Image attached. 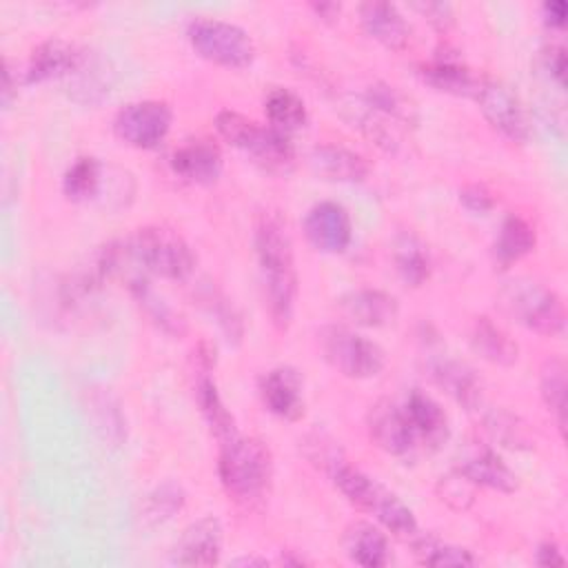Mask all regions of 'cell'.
Wrapping results in <instances>:
<instances>
[{
	"label": "cell",
	"instance_id": "23",
	"mask_svg": "<svg viewBox=\"0 0 568 568\" xmlns=\"http://www.w3.org/2000/svg\"><path fill=\"white\" fill-rule=\"evenodd\" d=\"M535 246H537V235L530 222L517 213H508L501 220L497 237L493 242L495 264L506 271L519 260H524L528 253H532Z\"/></svg>",
	"mask_w": 568,
	"mask_h": 568
},
{
	"label": "cell",
	"instance_id": "44",
	"mask_svg": "<svg viewBox=\"0 0 568 568\" xmlns=\"http://www.w3.org/2000/svg\"><path fill=\"white\" fill-rule=\"evenodd\" d=\"M237 564H248V566L251 564H260V566H266V559H248L246 557V559H237Z\"/></svg>",
	"mask_w": 568,
	"mask_h": 568
},
{
	"label": "cell",
	"instance_id": "29",
	"mask_svg": "<svg viewBox=\"0 0 568 568\" xmlns=\"http://www.w3.org/2000/svg\"><path fill=\"white\" fill-rule=\"evenodd\" d=\"M126 284H129L131 293L135 295V300L144 306V311L149 313V317H151L164 333L175 335V337H180V335L186 333V322H184V317H182L169 302H164V300L151 288V284L146 282V277H144L142 273L131 275V277L126 280Z\"/></svg>",
	"mask_w": 568,
	"mask_h": 568
},
{
	"label": "cell",
	"instance_id": "40",
	"mask_svg": "<svg viewBox=\"0 0 568 568\" xmlns=\"http://www.w3.org/2000/svg\"><path fill=\"white\" fill-rule=\"evenodd\" d=\"M566 13H568V7L564 0H550V2H544V7H541V16L548 27H557V29L564 27Z\"/></svg>",
	"mask_w": 568,
	"mask_h": 568
},
{
	"label": "cell",
	"instance_id": "42",
	"mask_svg": "<svg viewBox=\"0 0 568 568\" xmlns=\"http://www.w3.org/2000/svg\"><path fill=\"white\" fill-rule=\"evenodd\" d=\"M16 89H18V82H13L9 62H4V71H2V102H4V106H9V102H11Z\"/></svg>",
	"mask_w": 568,
	"mask_h": 568
},
{
	"label": "cell",
	"instance_id": "16",
	"mask_svg": "<svg viewBox=\"0 0 568 568\" xmlns=\"http://www.w3.org/2000/svg\"><path fill=\"white\" fill-rule=\"evenodd\" d=\"M84 64V53L62 38H49L40 42L27 62L24 82L38 84L75 73Z\"/></svg>",
	"mask_w": 568,
	"mask_h": 568
},
{
	"label": "cell",
	"instance_id": "3",
	"mask_svg": "<svg viewBox=\"0 0 568 568\" xmlns=\"http://www.w3.org/2000/svg\"><path fill=\"white\" fill-rule=\"evenodd\" d=\"M499 306L517 324L539 335H559L566 326V308L561 297L528 277H515L506 282L497 293Z\"/></svg>",
	"mask_w": 568,
	"mask_h": 568
},
{
	"label": "cell",
	"instance_id": "27",
	"mask_svg": "<svg viewBox=\"0 0 568 568\" xmlns=\"http://www.w3.org/2000/svg\"><path fill=\"white\" fill-rule=\"evenodd\" d=\"M195 399H197V406H200V413H202L206 426L211 428V433L215 435V439L220 444H224V442H229L237 435L235 417L231 415V410L222 402V395L217 393L215 379L204 368H200V375H197V382H195Z\"/></svg>",
	"mask_w": 568,
	"mask_h": 568
},
{
	"label": "cell",
	"instance_id": "33",
	"mask_svg": "<svg viewBox=\"0 0 568 568\" xmlns=\"http://www.w3.org/2000/svg\"><path fill=\"white\" fill-rule=\"evenodd\" d=\"M413 552L417 557L419 564L424 566H475L477 559L473 557L470 550L462 548V546H453L448 541H442L437 537L430 535H422V537H413Z\"/></svg>",
	"mask_w": 568,
	"mask_h": 568
},
{
	"label": "cell",
	"instance_id": "21",
	"mask_svg": "<svg viewBox=\"0 0 568 568\" xmlns=\"http://www.w3.org/2000/svg\"><path fill=\"white\" fill-rule=\"evenodd\" d=\"M308 164L315 175L328 182H362L368 175V162L339 144H317L311 149Z\"/></svg>",
	"mask_w": 568,
	"mask_h": 568
},
{
	"label": "cell",
	"instance_id": "37",
	"mask_svg": "<svg viewBox=\"0 0 568 568\" xmlns=\"http://www.w3.org/2000/svg\"><path fill=\"white\" fill-rule=\"evenodd\" d=\"M459 202L466 211L475 215H486L495 209V195L493 191L481 182H470L459 189Z\"/></svg>",
	"mask_w": 568,
	"mask_h": 568
},
{
	"label": "cell",
	"instance_id": "14",
	"mask_svg": "<svg viewBox=\"0 0 568 568\" xmlns=\"http://www.w3.org/2000/svg\"><path fill=\"white\" fill-rule=\"evenodd\" d=\"M222 555V524L217 517H200L180 535L171 561L178 566H215Z\"/></svg>",
	"mask_w": 568,
	"mask_h": 568
},
{
	"label": "cell",
	"instance_id": "13",
	"mask_svg": "<svg viewBox=\"0 0 568 568\" xmlns=\"http://www.w3.org/2000/svg\"><path fill=\"white\" fill-rule=\"evenodd\" d=\"M264 406L280 419L295 422L304 415V382L293 366H275L260 379Z\"/></svg>",
	"mask_w": 568,
	"mask_h": 568
},
{
	"label": "cell",
	"instance_id": "11",
	"mask_svg": "<svg viewBox=\"0 0 568 568\" xmlns=\"http://www.w3.org/2000/svg\"><path fill=\"white\" fill-rule=\"evenodd\" d=\"M306 240L322 253H342L353 237L351 215L337 202H317L304 217Z\"/></svg>",
	"mask_w": 568,
	"mask_h": 568
},
{
	"label": "cell",
	"instance_id": "34",
	"mask_svg": "<svg viewBox=\"0 0 568 568\" xmlns=\"http://www.w3.org/2000/svg\"><path fill=\"white\" fill-rule=\"evenodd\" d=\"M186 501V493L175 481H164L155 486L142 501V519L149 526H158L169 521L178 510H182Z\"/></svg>",
	"mask_w": 568,
	"mask_h": 568
},
{
	"label": "cell",
	"instance_id": "8",
	"mask_svg": "<svg viewBox=\"0 0 568 568\" xmlns=\"http://www.w3.org/2000/svg\"><path fill=\"white\" fill-rule=\"evenodd\" d=\"M479 111L488 120V124L501 133L506 140L524 144L530 138V122L528 113L519 100V95L495 78H484L475 93Z\"/></svg>",
	"mask_w": 568,
	"mask_h": 568
},
{
	"label": "cell",
	"instance_id": "6",
	"mask_svg": "<svg viewBox=\"0 0 568 568\" xmlns=\"http://www.w3.org/2000/svg\"><path fill=\"white\" fill-rule=\"evenodd\" d=\"M317 342L324 359L344 377L368 379L379 375L386 366L384 348L377 342L346 326H337V324L324 326L317 333Z\"/></svg>",
	"mask_w": 568,
	"mask_h": 568
},
{
	"label": "cell",
	"instance_id": "25",
	"mask_svg": "<svg viewBox=\"0 0 568 568\" xmlns=\"http://www.w3.org/2000/svg\"><path fill=\"white\" fill-rule=\"evenodd\" d=\"M468 342H470V348L481 359H486L495 366H510L519 357L517 342L486 315H479L473 320Z\"/></svg>",
	"mask_w": 568,
	"mask_h": 568
},
{
	"label": "cell",
	"instance_id": "26",
	"mask_svg": "<svg viewBox=\"0 0 568 568\" xmlns=\"http://www.w3.org/2000/svg\"><path fill=\"white\" fill-rule=\"evenodd\" d=\"M362 510L373 513L377 517V521L395 537L413 539L417 535V519H415L413 510L395 493L386 490L379 481H375Z\"/></svg>",
	"mask_w": 568,
	"mask_h": 568
},
{
	"label": "cell",
	"instance_id": "39",
	"mask_svg": "<svg viewBox=\"0 0 568 568\" xmlns=\"http://www.w3.org/2000/svg\"><path fill=\"white\" fill-rule=\"evenodd\" d=\"M535 561L539 566H564L566 564V557L561 552V548L555 544V541H544L539 544L537 552H535Z\"/></svg>",
	"mask_w": 568,
	"mask_h": 568
},
{
	"label": "cell",
	"instance_id": "18",
	"mask_svg": "<svg viewBox=\"0 0 568 568\" xmlns=\"http://www.w3.org/2000/svg\"><path fill=\"white\" fill-rule=\"evenodd\" d=\"M171 169L191 184H213L222 173V151L211 140H193L171 155Z\"/></svg>",
	"mask_w": 568,
	"mask_h": 568
},
{
	"label": "cell",
	"instance_id": "17",
	"mask_svg": "<svg viewBox=\"0 0 568 568\" xmlns=\"http://www.w3.org/2000/svg\"><path fill=\"white\" fill-rule=\"evenodd\" d=\"M339 308L344 315L366 328H382L395 324L399 315V304L395 295L379 288H355L339 297Z\"/></svg>",
	"mask_w": 568,
	"mask_h": 568
},
{
	"label": "cell",
	"instance_id": "19",
	"mask_svg": "<svg viewBox=\"0 0 568 568\" xmlns=\"http://www.w3.org/2000/svg\"><path fill=\"white\" fill-rule=\"evenodd\" d=\"M359 20L364 31L386 49L402 51L410 42V24L402 16V11L390 2L359 4Z\"/></svg>",
	"mask_w": 568,
	"mask_h": 568
},
{
	"label": "cell",
	"instance_id": "30",
	"mask_svg": "<svg viewBox=\"0 0 568 568\" xmlns=\"http://www.w3.org/2000/svg\"><path fill=\"white\" fill-rule=\"evenodd\" d=\"M264 113H266L271 126H275L282 133L297 131L308 120L304 100L295 91L284 89V87H273L264 95Z\"/></svg>",
	"mask_w": 568,
	"mask_h": 568
},
{
	"label": "cell",
	"instance_id": "24",
	"mask_svg": "<svg viewBox=\"0 0 568 568\" xmlns=\"http://www.w3.org/2000/svg\"><path fill=\"white\" fill-rule=\"evenodd\" d=\"M342 548L351 561L366 568H382L390 559L386 535L368 521L351 524L344 530Z\"/></svg>",
	"mask_w": 568,
	"mask_h": 568
},
{
	"label": "cell",
	"instance_id": "5",
	"mask_svg": "<svg viewBox=\"0 0 568 568\" xmlns=\"http://www.w3.org/2000/svg\"><path fill=\"white\" fill-rule=\"evenodd\" d=\"M133 262L142 273L182 282L195 268V255L186 240L169 226H142L126 240Z\"/></svg>",
	"mask_w": 568,
	"mask_h": 568
},
{
	"label": "cell",
	"instance_id": "32",
	"mask_svg": "<svg viewBox=\"0 0 568 568\" xmlns=\"http://www.w3.org/2000/svg\"><path fill=\"white\" fill-rule=\"evenodd\" d=\"M539 393L546 408L555 415L559 430L566 424V362L557 355L548 357L539 368Z\"/></svg>",
	"mask_w": 568,
	"mask_h": 568
},
{
	"label": "cell",
	"instance_id": "15",
	"mask_svg": "<svg viewBox=\"0 0 568 568\" xmlns=\"http://www.w3.org/2000/svg\"><path fill=\"white\" fill-rule=\"evenodd\" d=\"M428 375L462 408L477 410L481 406V379L466 362H459L455 357H435L428 362Z\"/></svg>",
	"mask_w": 568,
	"mask_h": 568
},
{
	"label": "cell",
	"instance_id": "31",
	"mask_svg": "<svg viewBox=\"0 0 568 568\" xmlns=\"http://www.w3.org/2000/svg\"><path fill=\"white\" fill-rule=\"evenodd\" d=\"M102 184V164L93 155L78 158L62 178V191L71 202H89Z\"/></svg>",
	"mask_w": 568,
	"mask_h": 568
},
{
	"label": "cell",
	"instance_id": "22",
	"mask_svg": "<svg viewBox=\"0 0 568 568\" xmlns=\"http://www.w3.org/2000/svg\"><path fill=\"white\" fill-rule=\"evenodd\" d=\"M419 75L433 89L450 95H464V98H475L481 82V75H475L473 69H468L455 58H442V55L419 64Z\"/></svg>",
	"mask_w": 568,
	"mask_h": 568
},
{
	"label": "cell",
	"instance_id": "41",
	"mask_svg": "<svg viewBox=\"0 0 568 568\" xmlns=\"http://www.w3.org/2000/svg\"><path fill=\"white\" fill-rule=\"evenodd\" d=\"M546 67L550 69L552 78L564 84V78H566V51L564 47H550L546 51Z\"/></svg>",
	"mask_w": 568,
	"mask_h": 568
},
{
	"label": "cell",
	"instance_id": "9",
	"mask_svg": "<svg viewBox=\"0 0 568 568\" xmlns=\"http://www.w3.org/2000/svg\"><path fill=\"white\" fill-rule=\"evenodd\" d=\"M173 111L162 100H138L113 118L115 135L133 149H155L169 133Z\"/></svg>",
	"mask_w": 568,
	"mask_h": 568
},
{
	"label": "cell",
	"instance_id": "4",
	"mask_svg": "<svg viewBox=\"0 0 568 568\" xmlns=\"http://www.w3.org/2000/svg\"><path fill=\"white\" fill-rule=\"evenodd\" d=\"M215 129L231 146L248 153L268 171H286L293 164V142L275 126H262L233 109H222L215 115Z\"/></svg>",
	"mask_w": 568,
	"mask_h": 568
},
{
	"label": "cell",
	"instance_id": "28",
	"mask_svg": "<svg viewBox=\"0 0 568 568\" xmlns=\"http://www.w3.org/2000/svg\"><path fill=\"white\" fill-rule=\"evenodd\" d=\"M393 264L397 275L408 284V286H422L430 277V255L424 242L410 233L402 231L393 240Z\"/></svg>",
	"mask_w": 568,
	"mask_h": 568
},
{
	"label": "cell",
	"instance_id": "35",
	"mask_svg": "<svg viewBox=\"0 0 568 568\" xmlns=\"http://www.w3.org/2000/svg\"><path fill=\"white\" fill-rule=\"evenodd\" d=\"M200 300H202V306L206 308V313L215 320V324L224 333L226 342L237 346L244 337V324H242V317H240L237 308L229 302V297H224L217 288L206 286L200 293Z\"/></svg>",
	"mask_w": 568,
	"mask_h": 568
},
{
	"label": "cell",
	"instance_id": "12",
	"mask_svg": "<svg viewBox=\"0 0 568 568\" xmlns=\"http://www.w3.org/2000/svg\"><path fill=\"white\" fill-rule=\"evenodd\" d=\"M368 435L377 448L388 455H406L415 446V430L404 406L390 399H377L368 410Z\"/></svg>",
	"mask_w": 568,
	"mask_h": 568
},
{
	"label": "cell",
	"instance_id": "38",
	"mask_svg": "<svg viewBox=\"0 0 568 568\" xmlns=\"http://www.w3.org/2000/svg\"><path fill=\"white\" fill-rule=\"evenodd\" d=\"M413 9L426 16L428 22L435 24L437 29H446L453 22V7L446 2H415Z\"/></svg>",
	"mask_w": 568,
	"mask_h": 568
},
{
	"label": "cell",
	"instance_id": "1",
	"mask_svg": "<svg viewBox=\"0 0 568 568\" xmlns=\"http://www.w3.org/2000/svg\"><path fill=\"white\" fill-rule=\"evenodd\" d=\"M253 242L271 322L280 331H286L297 297L295 255L286 222L277 213H262L255 224Z\"/></svg>",
	"mask_w": 568,
	"mask_h": 568
},
{
	"label": "cell",
	"instance_id": "20",
	"mask_svg": "<svg viewBox=\"0 0 568 568\" xmlns=\"http://www.w3.org/2000/svg\"><path fill=\"white\" fill-rule=\"evenodd\" d=\"M404 410L415 430V437L422 439L428 448H439L442 444L448 442V435H450L448 417L439 406V402H435L428 393L413 388L406 395Z\"/></svg>",
	"mask_w": 568,
	"mask_h": 568
},
{
	"label": "cell",
	"instance_id": "43",
	"mask_svg": "<svg viewBox=\"0 0 568 568\" xmlns=\"http://www.w3.org/2000/svg\"><path fill=\"white\" fill-rule=\"evenodd\" d=\"M311 9L322 18V20H335L337 18V13H339V4L337 2H315V4H311Z\"/></svg>",
	"mask_w": 568,
	"mask_h": 568
},
{
	"label": "cell",
	"instance_id": "10",
	"mask_svg": "<svg viewBox=\"0 0 568 568\" xmlns=\"http://www.w3.org/2000/svg\"><path fill=\"white\" fill-rule=\"evenodd\" d=\"M455 470L473 486H484L499 493H515L519 477L501 459L497 450L486 444H468L455 459Z\"/></svg>",
	"mask_w": 568,
	"mask_h": 568
},
{
	"label": "cell",
	"instance_id": "7",
	"mask_svg": "<svg viewBox=\"0 0 568 568\" xmlns=\"http://www.w3.org/2000/svg\"><path fill=\"white\" fill-rule=\"evenodd\" d=\"M186 36L195 53L213 64L244 69L255 60V42L240 24L217 18H195Z\"/></svg>",
	"mask_w": 568,
	"mask_h": 568
},
{
	"label": "cell",
	"instance_id": "36",
	"mask_svg": "<svg viewBox=\"0 0 568 568\" xmlns=\"http://www.w3.org/2000/svg\"><path fill=\"white\" fill-rule=\"evenodd\" d=\"M486 428L497 442L508 448H524L528 444L524 426H519L517 419L506 410H493L486 419Z\"/></svg>",
	"mask_w": 568,
	"mask_h": 568
},
{
	"label": "cell",
	"instance_id": "2",
	"mask_svg": "<svg viewBox=\"0 0 568 568\" xmlns=\"http://www.w3.org/2000/svg\"><path fill=\"white\" fill-rule=\"evenodd\" d=\"M217 475L229 497L244 506L260 504L273 479V457L268 446L257 437L235 435L220 444Z\"/></svg>",
	"mask_w": 568,
	"mask_h": 568
}]
</instances>
